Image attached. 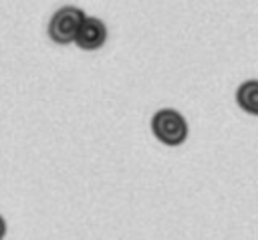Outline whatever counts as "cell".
I'll return each mask as SVG.
<instances>
[{
    "mask_svg": "<svg viewBox=\"0 0 258 240\" xmlns=\"http://www.w3.org/2000/svg\"><path fill=\"white\" fill-rule=\"evenodd\" d=\"M4 234H6V222H4V218L0 216V240L4 238Z\"/></svg>",
    "mask_w": 258,
    "mask_h": 240,
    "instance_id": "5",
    "label": "cell"
},
{
    "mask_svg": "<svg viewBox=\"0 0 258 240\" xmlns=\"http://www.w3.org/2000/svg\"><path fill=\"white\" fill-rule=\"evenodd\" d=\"M151 131L161 143L175 147L185 141L187 123H185L183 115L177 113L175 109H161L151 119Z\"/></svg>",
    "mask_w": 258,
    "mask_h": 240,
    "instance_id": "1",
    "label": "cell"
},
{
    "mask_svg": "<svg viewBox=\"0 0 258 240\" xmlns=\"http://www.w3.org/2000/svg\"><path fill=\"white\" fill-rule=\"evenodd\" d=\"M107 40V26L101 18L97 16H85V20L81 22L77 36H75V44L83 50H97L105 44Z\"/></svg>",
    "mask_w": 258,
    "mask_h": 240,
    "instance_id": "3",
    "label": "cell"
},
{
    "mask_svg": "<svg viewBox=\"0 0 258 240\" xmlns=\"http://www.w3.org/2000/svg\"><path fill=\"white\" fill-rule=\"evenodd\" d=\"M236 103L250 115H258V79L244 81L236 91Z\"/></svg>",
    "mask_w": 258,
    "mask_h": 240,
    "instance_id": "4",
    "label": "cell"
},
{
    "mask_svg": "<svg viewBox=\"0 0 258 240\" xmlns=\"http://www.w3.org/2000/svg\"><path fill=\"white\" fill-rule=\"evenodd\" d=\"M85 20V12L79 6H60L48 22V36L56 44L75 42L77 30Z\"/></svg>",
    "mask_w": 258,
    "mask_h": 240,
    "instance_id": "2",
    "label": "cell"
}]
</instances>
